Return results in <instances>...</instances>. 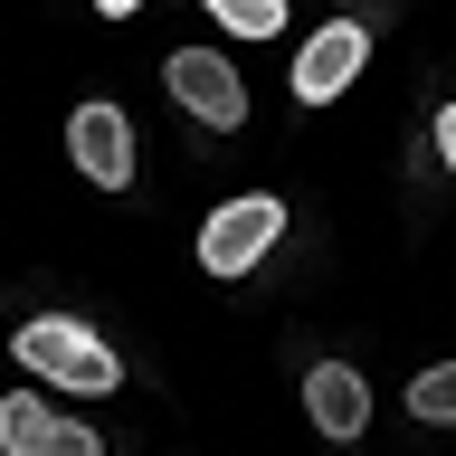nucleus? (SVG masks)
<instances>
[{"label": "nucleus", "mask_w": 456, "mask_h": 456, "mask_svg": "<svg viewBox=\"0 0 456 456\" xmlns=\"http://www.w3.org/2000/svg\"><path fill=\"white\" fill-rule=\"evenodd\" d=\"M67 152H77V171H86V181H105V191L134 181V134H124V114H114V105H77V114H67Z\"/></svg>", "instance_id": "obj_5"}, {"label": "nucleus", "mask_w": 456, "mask_h": 456, "mask_svg": "<svg viewBox=\"0 0 456 456\" xmlns=\"http://www.w3.org/2000/svg\"><path fill=\"white\" fill-rule=\"evenodd\" d=\"M276 228H285L276 200H228L219 219L200 228V266H209V276H248L256 256L276 248Z\"/></svg>", "instance_id": "obj_2"}, {"label": "nucleus", "mask_w": 456, "mask_h": 456, "mask_svg": "<svg viewBox=\"0 0 456 456\" xmlns=\"http://www.w3.org/2000/svg\"><path fill=\"white\" fill-rule=\"evenodd\" d=\"M362 57H370V28H362V20L314 28V38H305V57H295V77H285V86H295V105H333L342 86L362 77Z\"/></svg>", "instance_id": "obj_4"}, {"label": "nucleus", "mask_w": 456, "mask_h": 456, "mask_svg": "<svg viewBox=\"0 0 456 456\" xmlns=\"http://www.w3.org/2000/svg\"><path fill=\"white\" fill-rule=\"evenodd\" d=\"M0 437H10V447L20 456H95V437H86V428H67V419H48V409H38V399H0Z\"/></svg>", "instance_id": "obj_7"}, {"label": "nucleus", "mask_w": 456, "mask_h": 456, "mask_svg": "<svg viewBox=\"0 0 456 456\" xmlns=\"http://www.w3.org/2000/svg\"><path fill=\"white\" fill-rule=\"evenodd\" d=\"M409 409H419L428 428H437V419H456V370H419V390H409Z\"/></svg>", "instance_id": "obj_8"}, {"label": "nucleus", "mask_w": 456, "mask_h": 456, "mask_svg": "<svg viewBox=\"0 0 456 456\" xmlns=\"http://www.w3.org/2000/svg\"><path fill=\"white\" fill-rule=\"evenodd\" d=\"M20 370H38V380H67V390H124V370H114V352L86 323H57V314H38V323H20Z\"/></svg>", "instance_id": "obj_1"}, {"label": "nucleus", "mask_w": 456, "mask_h": 456, "mask_svg": "<svg viewBox=\"0 0 456 456\" xmlns=\"http://www.w3.org/2000/svg\"><path fill=\"white\" fill-rule=\"evenodd\" d=\"M171 77V95H181V105L200 114V124H209V134H238V124H248V86H238V67H228V57H209V48H181L162 67Z\"/></svg>", "instance_id": "obj_3"}, {"label": "nucleus", "mask_w": 456, "mask_h": 456, "mask_svg": "<svg viewBox=\"0 0 456 456\" xmlns=\"http://www.w3.org/2000/svg\"><path fill=\"white\" fill-rule=\"evenodd\" d=\"M219 20H228V28H248V38H276L285 10H276V0H219Z\"/></svg>", "instance_id": "obj_9"}, {"label": "nucleus", "mask_w": 456, "mask_h": 456, "mask_svg": "<svg viewBox=\"0 0 456 456\" xmlns=\"http://www.w3.org/2000/svg\"><path fill=\"white\" fill-rule=\"evenodd\" d=\"M305 409H314V428H323V437H362V419H370V390H362V370H342V362H314V370H305Z\"/></svg>", "instance_id": "obj_6"}]
</instances>
